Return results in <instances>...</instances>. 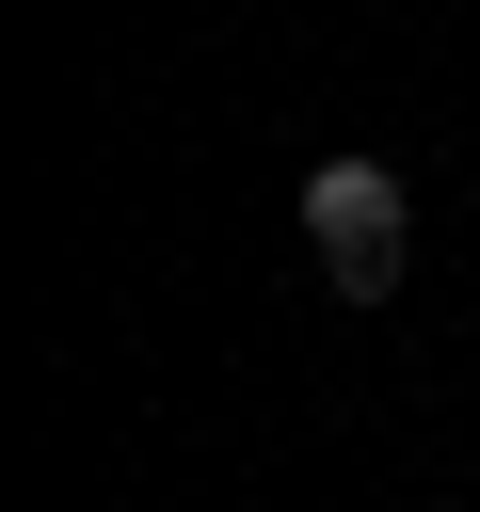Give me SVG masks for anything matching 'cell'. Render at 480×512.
Masks as SVG:
<instances>
[{
  "label": "cell",
  "instance_id": "6da1fadb",
  "mask_svg": "<svg viewBox=\"0 0 480 512\" xmlns=\"http://www.w3.org/2000/svg\"><path fill=\"white\" fill-rule=\"evenodd\" d=\"M304 256H320V288L336 304H384L400 272H416V192L352 144V160H320L304 176Z\"/></svg>",
  "mask_w": 480,
  "mask_h": 512
}]
</instances>
